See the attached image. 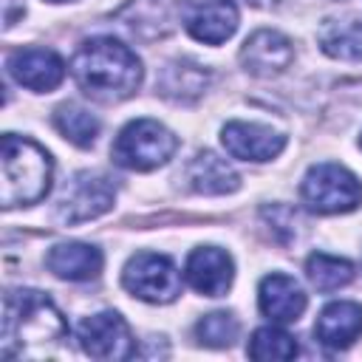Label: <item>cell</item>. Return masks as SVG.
<instances>
[{
    "mask_svg": "<svg viewBox=\"0 0 362 362\" xmlns=\"http://www.w3.org/2000/svg\"><path fill=\"white\" fill-rule=\"evenodd\" d=\"M54 127L76 147H90L99 136V119L74 102L59 105L54 110Z\"/></svg>",
    "mask_w": 362,
    "mask_h": 362,
    "instance_id": "44dd1931",
    "label": "cell"
},
{
    "mask_svg": "<svg viewBox=\"0 0 362 362\" xmlns=\"http://www.w3.org/2000/svg\"><path fill=\"white\" fill-rule=\"evenodd\" d=\"M124 288L144 303H173L181 294V277L170 257L156 252H139L122 272Z\"/></svg>",
    "mask_w": 362,
    "mask_h": 362,
    "instance_id": "8992f818",
    "label": "cell"
},
{
    "mask_svg": "<svg viewBox=\"0 0 362 362\" xmlns=\"http://www.w3.org/2000/svg\"><path fill=\"white\" fill-rule=\"evenodd\" d=\"M178 139L156 119H136L124 124L110 147V156L124 170H156L173 158Z\"/></svg>",
    "mask_w": 362,
    "mask_h": 362,
    "instance_id": "277c9868",
    "label": "cell"
},
{
    "mask_svg": "<svg viewBox=\"0 0 362 362\" xmlns=\"http://www.w3.org/2000/svg\"><path fill=\"white\" fill-rule=\"evenodd\" d=\"M8 74L23 88L48 93L65 79V62L51 48H20L8 57Z\"/></svg>",
    "mask_w": 362,
    "mask_h": 362,
    "instance_id": "8fae6325",
    "label": "cell"
},
{
    "mask_svg": "<svg viewBox=\"0 0 362 362\" xmlns=\"http://www.w3.org/2000/svg\"><path fill=\"white\" fill-rule=\"evenodd\" d=\"M257 305L274 322H294L305 311V294L294 277L274 272V274H266L260 280Z\"/></svg>",
    "mask_w": 362,
    "mask_h": 362,
    "instance_id": "9a60e30c",
    "label": "cell"
},
{
    "mask_svg": "<svg viewBox=\"0 0 362 362\" xmlns=\"http://www.w3.org/2000/svg\"><path fill=\"white\" fill-rule=\"evenodd\" d=\"M116 201V189L105 175H93V173H76L59 204H57V218L68 226L74 223H85L93 221L99 215H105Z\"/></svg>",
    "mask_w": 362,
    "mask_h": 362,
    "instance_id": "52a82bcc",
    "label": "cell"
},
{
    "mask_svg": "<svg viewBox=\"0 0 362 362\" xmlns=\"http://www.w3.org/2000/svg\"><path fill=\"white\" fill-rule=\"evenodd\" d=\"M187 280L198 294L206 297H221L229 291L232 277H235V266L232 257L218 249V246H198L189 252L187 257Z\"/></svg>",
    "mask_w": 362,
    "mask_h": 362,
    "instance_id": "4fadbf2b",
    "label": "cell"
},
{
    "mask_svg": "<svg viewBox=\"0 0 362 362\" xmlns=\"http://www.w3.org/2000/svg\"><path fill=\"white\" fill-rule=\"evenodd\" d=\"M238 331H240V325L229 311H212V314L201 317L198 325H195V337L209 348L232 345L238 339Z\"/></svg>",
    "mask_w": 362,
    "mask_h": 362,
    "instance_id": "cb8c5ba5",
    "label": "cell"
},
{
    "mask_svg": "<svg viewBox=\"0 0 362 362\" xmlns=\"http://www.w3.org/2000/svg\"><path fill=\"white\" fill-rule=\"evenodd\" d=\"M359 334H362V305L351 300L328 303L314 322V337L320 339V345L334 351L354 345Z\"/></svg>",
    "mask_w": 362,
    "mask_h": 362,
    "instance_id": "5bb4252c",
    "label": "cell"
},
{
    "mask_svg": "<svg viewBox=\"0 0 362 362\" xmlns=\"http://www.w3.org/2000/svg\"><path fill=\"white\" fill-rule=\"evenodd\" d=\"M76 339L82 351L93 359H130L136 354L130 325L116 311H99L79 322Z\"/></svg>",
    "mask_w": 362,
    "mask_h": 362,
    "instance_id": "ba28073f",
    "label": "cell"
},
{
    "mask_svg": "<svg viewBox=\"0 0 362 362\" xmlns=\"http://www.w3.org/2000/svg\"><path fill=\"white\" fill-rule=\"evenodd\" d=\"M238 28V6L232 0H206L187 17V31L206 45H221Z\"/></svg>",
    "mask_w": 362,
    "mask_h": 362,
    "instance_id": "2e32d148",
    "label": "cell"
},
{
    "mask_svg": "<svg viewBox=\"0 0 362 362\" xmlns=\"http://www.w3.org/2000/svg\"><path fill=\"white\" fill-rule=\"evenodd\" d=\"M187 181L201 195H226L240 187V175L215 153L204 150L187 164Z\"/></svg>",
    "mask_w": 362,
    "mask_h": 362,
    "instance_id": "ac0fdd59",
    "label": "cell"
},
{
    "mask_svg": "<svg viewBox=\"0 0 362 362\" xmlns=\"http://www.w3.org/2000/svg\"><path fill=\"white\" fill-rule=\"evenodd\" d=\"M68 325L54 300L37 288H8L3 297V356H34L37 345L59 342Z\"/></svg>",
    "mask_w": 362,
    "mask_h": 362,
    "instance_id": "7a4b0ae2",
    "label": "cell"
},
{
    "mask_svg": "<svg viewBox=\"0 0 362 362\" xmlns=\"http://www.w3.org/2000/svg\"><path fill=\"white\" fill-rule=\"evenodd\" d=\"M184 6L187 0H130L116 11V20L136 40L153 42L158 37H167L178 25Z\"/></svg>",
    "mask_w": 362,
    "mask_h": 362,
    "instance_id": "9c48e42d",
    "label": "cell"
},
{
    "mask_svg": "<svg viewBox=\"0 0 362 362\" xmlns=\"http://www.w3.org/2000/svg\"><path fill=\"white\" fill-rule=\"evenodd\" d=\"M317 40L328 57L362 62V20H325L317 31Z\"/></svg>",
    "mask_w": 362,
    "mask_h": 362,
    "instance_id": "d6986e66",
    "label": "cell"
},
{
    "mask_svg": "<svg viewBox=\"0 0 362 362\" xmlns=\"http://www.w3.org/2000/svg\"><path fill=\"white\" fill-rule=\"evenodd\" d=\"M359 144H362V139H359Z\"/></svg>",
    "mask_w": 362,
    "mask_h": 362,
    "instance_id": "484cf974",
    "label": "cell"
},
{
    "mask_svg": "<svg viewBox=\"0 0 362 362\" xmlns=\"http://www.w3.org/2000/svg\"><path fill=\"white\" fill-rule=\"evenodd\" d=\"M48 3H68V0H48Z\"/></svg>",
    "mask_w": 362,
    "mask_h": 362,
    "instance_id": "d4e9b609",
    "label": "cell"
},
{
    "mask_svg": "<svg viewBox=\"0 0 362 362\" xmlns=\"http://www.w3.org/2000/svg\"><path fill=\"white\" fill-rule=\"evenodd\" d=\"M71 74L76 85L99 102H119L133 96L144 76L136 51L113 37H93L82 42L71 59Z\"/></svg>",
    "mask_w": 362,
    "mask_h": 362,
    "instance_id": "6da1fadb",
    "label": "cell"
},
{
    "mask_svg": "<svg viewBox=\"0 0 362 362\" xmlns=\"http://www.w3.org/2000/svg\"><path fill=\"white\" fill-rule=\"evenodd\" d=\"M209 82V74L192 62H170L158 79L161 96L173 102H195Z\"/></svg>",
    "mask_w": 362,
    "mask_h": 362,
    "instance_id": "ffe728a7",
    "label": "cell"
},
{
    "mask_svg": "<svg viewBox=\"0 0 362 362\" xmlns=\"http://www.w3.org/2000/svg\"><path fill=\"white\" fill-rule=\"evenodd\" d=\"M291 59H294V48L288 42V37H283L280 31H272V28L255 31L240 48V65L252 76L283 74L291 65Z\"/></svg>",
    "mask_w": 362,
    "mask_h": 362,
    "instance_id": "7c38bea8",
    "label": "cell"
},
{
    "mask_svg": "<svg viewBox=\"0 0 362 362\" xmlns=\"http://www.w3.org/2000/svg\"><path fill=\"white\" fill-rule=\"evenodd\" d=\"M45 266L62 280H93L102 272V252L90 243H57L45 255Z\"/></svg>",
    "mask_w": 362,
    "mask_h": 362,
    "instance_id": "e0dca14e",
    "label": "cell"
},
{
    "mask_svg": "<svg viewBox=\"0 0 362 362\" xmlns=\"http://www.w3.org/2000/svg\"><path fill=\"white\" fill-rule=\"evenodd\" d=\"M51 156L31 139L6 133L0 144V204L6 209L37 204L51 189Z\"/></svg>",
    "mask_w": 362,
    "mask_h": 362,
    "instance_id": "3957f363",
    "label": "cell"
},
{
    "mask_svg": "<svg viewBox=\"0 0 362 362\" xmlns=\"http://www.w3.org/2000/svg\"><path fill=\"white\" fill-rule=\"evenodd\" d=\"M221 141L229 156L243 161H272L283 153L286 136L255 122H229L221 130Z\"/></svg>",
    "mask_w": 362,
    "mask_h": 362,
    "instance_id": "30bf717a",
    "label": "cell"
},
{
    "mask_svg": "<svg viewBox=\"0 0 362 362\" xmlns=\"http://www.w3.org/2000/svg\"><path fill=\"white\" fill-rule=\"evenodd\" d=\"M297 351L300 348H297L294 337L286 334V331H280V328H272V325L257 328L252 334V339H249V348H246V354L252 359H260V362H269V359H294Z\"/></svg>",
    "mask_w": 362,
    "mask_h": 362,
    "instance_id": "603a6c76",
    "label": "cell"
},
{
    "mask_svg": "<svg viewBox=\"0 0 362 362\" xmlns=\"http://www.w3.org/2000/svg\"><path fill=\"white\" fill-rule=\"evenodd\" d=\"M300 195L311 212L339 215L362 204V184L351 170L339 164H314L303 178Z\"/></svg>",
    "mask_w": 362,
    "mask_h": 362,
    "instance_id": "5b68a950",
    "label": "cell"
},
{
    "mask_svg": "<svg viewBox=\"0 0 362 362\" xmlns=\"http://www.w3.org/2000/svg\"><path fill=\"white\" fill-rule=\"evenodd\" d=\"M305 274H308V280L317 291H337V288H342L354 280V266L342 257L314 252L305 260Z\"/></svg>",
    "mask_w": 362,
    "mask_h": 362,
    "instance_id": "7402d4cb",
    "label": "cell"
}]
</instances>
